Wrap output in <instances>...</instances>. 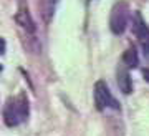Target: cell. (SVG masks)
<instances>
[{"label":"cell","mask_w":149,"mask_h":136,"mask_svg":"<svg viewBox=\"0 0 149 136\" xmlns=\"http://www.w3.org/2000/svg\"><path fill=\"white\" fill-rule=\"evenodd\" d=\"M30 106H28V98L25 93H20L13 98L7 100V105L3 108V121L7 126H18L28 118Z\"/></svg>","instance_id":"cell-1"},{"label":"cell","mask_w":149,"mask_h":136,"mask_svg":"<svg viewBox=\"0 0 149 136\" xmlns=\"http://www.w3.org/2000/svg\"><path fill=\"white\" fill-rule=\"evenodd\" d=\"M129 22V7L126 2H118L113 7L111 17H109V28L114 35H121L126 30Z\"/></svg>","instance_id":"cell-2"},{"label":"cell","mask_w":149,"mask_h":136,"mask_svg":"<svg viewBox=\"0 0 149 136\" xmlns=\"http://www.w3.org/2000/svg\"><path fill=\"white\" fill-rule=\"evenodd\" d=\"M95 105L100 111L106 110V108H113V110H119V103L116 98L111 95L108 85L104 81H96L95 83Z\"/></svg>","instance_id":"cell-3"},{"label":"cell","mask_w":149,"mask_h":136,"mask_svg":"<svg viewBox=\"0 0 149 136\" xmlns=\"http://www.w3.org/2000/svg\"><path fill=\"white\" fill-rule=\"evenodd\" d=\"M15 22H17V25L27 33V37H30V38L35 40V23H33L32 17H30L28 7L25 5L23 2H20L18 12H17V15H15Z\"/></svg>","instance_id":"cell-4"},{"label":"cell","mask_w":149,"mask_h":136,"mask_svg":"<svg viewBox=\"0 0 149 136\" xmlns=\"http://www.w3.org/2000/svg\"><path fill=\"white\" fill-rule=\"evenodd\" d=\"M116 76H118V86L124 95H129L133 91V83H131V76H129V72H128V67L121 63L118 67V72H116Z\"/></svg>","instance_id":"cell-5"},{"label":"cell","mask_w":149,"mask_h":136,"mask_svg":"<svg viewBox=\"0 0 149 136\" xmlns=\"http://www.w3.org/2000/svg\"><path fill=\"white\" fill-rule=\"evenodd\" d=\"M133 30H134V33H136L141 40H143V38H146V37H149V28L146 27V23L143 22V17H141V13H139V12H136V13H134Z\"/></svg>","instance_id":"cell-6"},{"label":"cell","mask_w":149,"mask_h":136,"mask_svg":"<svg viewBox=\"0 0 149 136\" xmlns=\"http://www.w3.org/2000/svg\"><path fill=\"white\" fill-rule=\"evenodd\" d=\"M123 63L126 65L128 68H136L139 65V58H138V52H136V48H128L124 55H123Z\"/></svg>","instance_id":"cell-7"},{"label":"cell","mask_w":149,"mask_h":136,"mask_svg":"<svg viewBox=\"0 0 149 136\" xmlns=\"http://www.w3.org/2000/svg\"><path fill=\"white\" fill-rule=\"evenodd\" d=\"M56 4H58V0H42V15H43V20L47 23L50 22V18L53 15Z\"/></svg>","instance_id":"cell-8"},{"label":"cell","mask_w":149,"mask_h":136,"mask_svg":"<svg viewBox=\"0 0 149 136\" xmlns=\"http://www.w3.org/2000/svg\"><path fill=\"white\" fill-rule=\"evenodd\" d=\"M141 47H143V53H144V57L149 58V37L143 38V42H141Z\"/></svg>","instance_id":"cell-9"},{"label":"cell","mask_w":149,"mask_h":136,"mask_svg":"<svg viewBox=\"0 0 149 136\" xmlns=\"http://www.w3.org/2000/svg\"><path fill=\"white\" fill-rule=\"evenodd\" d=\"M5 47H7V45H5V40H3V38H0V53L5 52Z\"/></svg>","instance_id":"cell-10"},{"label":"cell","mask_w":149,"mask_h":136,"mask_svg":"<svg viewBox=\"0 0 149 136\" xmlns=\"http://www.w3.org/2000/svg\"><path fill=\"white\" fill-rule=\"evenodd\" d=\"M144 76H146V80L149 81V70H144Z\"/></svg>","instance_id":"cell-11"},{"label":"cell","mask_w":149,"mask_h":136,"mask_svg":"<svg viewBox=\"0 0 149 136\" xmlns=\"http://www.w3.org/2000/svg\"><path fill=\"white\" fill-rule=\"evenodd\" d=\"M0 72H2V65H0Z\"/></svg>","instance_id":"cell-12"}]
</instances>
